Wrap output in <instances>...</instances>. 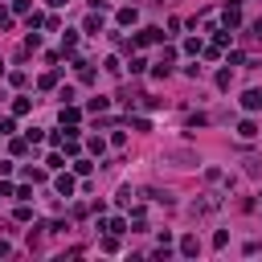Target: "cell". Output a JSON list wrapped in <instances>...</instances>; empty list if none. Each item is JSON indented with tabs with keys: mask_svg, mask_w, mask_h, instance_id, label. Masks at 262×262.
<instances>
[{
	"mask_svg": "<svg viewBox=\"0 0 262 262\" xmlns=\"http://www.w3.org/2000/svg\"><path fill=\"white\" fill-rule=\"evenodd\" d=\"M82 29L90 33V37H98V33H103V17H98V13H90V17L82 21Z\"/></svg>",
	"mask_w": 262,
	"mask_h": 262,
	"instance_id": "cell-7",
	"label": "cell"
},
{
	"mask_svg": "<svg viewBox=\"0 0 262 262\" xmlns=\"http://www.w3.org/2000/svg\"><path fill=\"white\" fill-rule=\"evenodd\" d=\"M201 53H205V57H209V61H217V57H221V45H205V49H201Z\"/></svg>",
	"mask_w": 262,
	"mask_h": 262,
	"instance_id": "cell-29",
	"label": "cell"
},
{
	"mask_svg": "<svg viewBox=\"0 0 262 262\" xmlns=\"http://www.w3.org/2000/svg\"><path fill=\"white\" fill-rule=\"evenodd\" d=\"M98 229H107V234H123L127 221H123V217H111V221H98Z\"/></svg>",
	"mask_w": 262,
	"mask_h": 262,
	"instance_id": "cell-10",
	"label": "cell"
},
{
	"mask_svg": "<svg viewBox=\"0 0 262 262\" xmlns=\"http://www.w3.org/2000/svg\"><path fill=\"white\" fill-rule=\"evenodd\" d=\"M78 119H82V111H78V107H61V111H57V123H61V127H74Z\"/></svg>",
	"mask_w": 262,
	"mask_h": 262,
	"instance_id": "cell-5",
	"label": "cell"
},
{
	"mask_svg": "<svg viewBox=\"0 0 262 262\" xmlns=\"http://www.w3.org/2000/svg\"><path fill=\"white\" fill-rule=\"evenodd\" d=\"M209 123V115H201V111H196V115H188V127H205Z\"/></svg>",
	"mask_w": 262,
	"mask_h": 262,
	"instance_id": "cell-26",
	"label": "cell"
},
{
	"mask_svg": "<svg viewBox=\"0 0 262 262\" xmlns=\"http://www.w3.org/2000/svg\"><path fill=\"white\" fill-rule=\"evenodd\" d=\"M201 49H205V45H201V37H188V41H184V53H192V57L201 53Z\"/></svg>",
	"mask_w": 262,
	"mask_h": 262,
	"instance_id": "cell-18",
	"label": "cell"
},
{
	"mask_svg": "<svg viewBox=\"0 0 262 262\" xmlns=\"http://www.w3.org/2000/svg\"><path fill=\"white\" fill-rule=\"evenodd\" d=\"M90 172H94V164L78 156V160H74V176H90Z\"/></svg>",
	"mask_w": 262,
	"mask_h": 262,
	"instance_id": "cell-15",
	"label": "cell"
},
{
	"mask_svg": "<svg viewBox=\"0 0 262 262\" xmlns=\"http://www.w3.org/2000/svg\"><path fill=\"white\" fill-rule=\"evenodd\" d=\"M107 74H111V78H119V74H123V66H119L115 57H107Z\"/></svg>",
	"mask_w": 262,
	"mask_h": 262,
	"instance_id": "cell-25",
	"label": "cell"
},
{
	"mask_svg": "<svg viewBox=\"0 0 262 262\" xmlns=\"http://www.w3.org/2000/svg\"><path fill=\"white\" fill-rule=\"evenodd\" d=\"M86 107H90V111H94V115H103V111H107V107H111V98H103V94H98V98H90V103H86Z\"/></svg>",
	"mask_w": 262,
	"mask_h": 262,
	"instance_id": "cell-16",
	"label": "cell"
},
{
	"mask_svg": "<svg viewBox=\"0 0 262 262\" xmlns=\"http://www.w3.org/2000/svg\"><path fill=\"white\" fill-rule=\"evenodd\" d=\"M61 5H70V0H49V9H61Z\"/></svg>",
	"mask_w": 262,
	"mask_h": 262,
	"instance_id": "cell-34",
	"label": "cell"
},
{
	"mask_svg": "<svg viewBox=\"0 0 262 262\" xmlns=\"http://www.w3.org/2000/svg\"><path fill=\"white\" fill-rule=\"evenodd\" d=\"M258 196H262V192H258Z\"/></svg>",
	"mask_w": 262,
	"mask_h": 262,
	"instance_id": "cell-36",
	"label": "cell"
},
{
	"mask_svg": "<svg viewBox=\"0 0 262 262\" xmlns=\"http://www.w3.org/2000/svg\"><path fill=\"white\" fill-rule=\"evenodd\" d=\"M13 131H17V123H13V119H0V136H13Z\"/></svg>",
	"mask_w": 262,
	"mask_h": 262,
	"instance_id": "cell-31",
	"label": "cell"
},
{
	"mask_svg": "<svg viewBox=\"0 0 262 262\" xmlns=\"http://www.w3.org/2000/svg\"><path fill=\"white\" fill-rule=\"evenodd\" d=\"M180 254H184V258H196V254H201V242H196V234H184V238H180Z\"/></svg>",
	"mask_w": 262,
	"mask_h": 262,
	"instance_id": "cell-4",
	"label": "cell"
},
{
	"mask_svg": "<svg viewBox=\"0 0 262 262\" xmlns=\"http://www.w3.org/2000/svg\"><path fill=\"white\" fill-rule=\"evenodd\" d=\"M29 111H33L29 98H17V103H13V115H29Z\"/></svg>",
	"mask_w": 262,
	"mask_h": 262,
	"instance_id": "cell-20",
	"label": "cell"
},
{
	"mask_svg": "<svg viewBox=\"0 0 262 262\" xmlns=\"http://www.w3.org/2000/svg\"><path fill=\"white\" fill-rule=\"evenodd\" d=\"M78 49V33H61V53H74Z\"/></svg>",
	"mask_w": 262,
	"mask_h": 262,
	"instance_id": "cell-12",
	"label": "cell"
},
{
	"mask_svg": "<svg viewBox=\"0 0 262 262\" xmlns=\"http://www.w3.org/2000/svg\"><path fill=\"white\" fill-rule=\"evenodd\" d=\"M13 13L17 17H29V0H13Z\"/></svg>",
	"mask_w": 262,
	"mask_h": 262,
	"instance_id": "cell-28",
	"label": "cell"
},
{
	"mask_svg": "<svg viewBox=\"0 0 262 262\" xmlns=\"http://www.w3.org/2000/svg\"><path fill=\"white\" fill-rule=\"evenodd\" d=\"M29 217H33V209H29L25 201H21V205H17V221H29Z\"/></svg>",
	"mask_w": 262,
	"mask_h": 262,
	"instance_id": "cell-30",
	"label": "cell"
},
{
	"mask_svg": "<svg viewBox=\"0 0 262 262\" xmlns=\"http://www.w3.org/2000/svg\"><path fill=\"white\" fill-rule=\"evenodd\" d=\"M229 41H234V33H229V29H213V45H221V49H225Z\"/></svg>",
	"mask_w": 262,
	"mask_h": 262,
	"instance_id": "cell-13",
	"label": "cell"
},
{
	"mask_svg": "<svg viewBox=\"0 0 262 262\" xmlns=\"http://www.w3.org/2000/svg\"><path fill=\"white\" fill-rule=\"evenodd\" d=\"M86 148H90L94 156H103V152H107V140H103V136H90V140H86Z\"/></svg>",
	"mask_w": 262,
	"mask_h": 262,
	"instance_id": "cell-14",
	"label": "cell"
},
{
	"mask_svg": "<svg viewBox=\"0 0 262 262\" xmlns=\"http://www.w3.org/2000/svg\"><path fill=\"white\" fill-rule=\"evenodd\" d=\"M53 188H57V196H66V201H70V196H74V188H78V180H74L70 172H61V176L53 180Z\"/></svg>",
	"mask_w": 262,
	"mask_h": 262,
	"instance_id": "cell-3",
	"label": "cell"
},
{
	"mask_svg": "<svg viewBox=\"0 0 262 262\" xmlns=\"http://www.w3.org/2000/svg\"><path fill=\"white\" fill-rule=\"evenodd\" d=\"M242 107H246V111H258V107H262V90H246V94H242Z\"/></svg>",
	"mask_w": 262,
	"mask_h": 262,
	"instance_id": "cell-8",
	"label": "cell"
},
{
	"mask_svg": "<svg viewBox=\"0 0 262 262\" xmlns=\"http://www.w3.org/2000/svg\"><path fill=\"white\" fill-rule=\"evenodd\" d=\"M238 136H242V140H254V136H258V123H254V119H242V123H238Z\"/></svg>",
	"mask_w": 262,
	"mask_h": 262,
	"instance_id": "cell-11",
	"label": "cell"
},
{
	"mask_svg": "<svg viewBox=\"0 0 262 262\" xmlns=\"http://www.w3.org/2000/svg\"><path fill=\"white\" fill-rule=\"evenodd\" d=\"M254 37H262V17H258V21H254Z\"/></svg>",
	"mask_w": 262,
	"mask_h": 262,
	"instance_id": "cell-33",
	"label": "cell"
},
{
	"mask_svg": "<svg viewBox=\"0 0 262 262\" xmlns=\"http://www.w3.org/2000/svg\"><path fill=\"white\" fill-rule=\"evenodd\" d=\"M37 86H41V90H53V86H57V74H41Z\"/></svg>",
	"mask_w": 262,
	"mask_h": 262,
	"instance_id": "cell-21",
	"label": "cell"
},
{
	"mask_svg": "<svg viewBox=\"0 0 262 262\" xmlns=\"http://www.w3.org/2000/svg\"><path fill=\"white\" fill-rule=\"evenodd\" d=\"M25 49L33 53V49H41V37H37V33H29V37H25Z\"/></svg>",
	"mask_w": 262,
	"mask_h": 262,
	"instance_id": "cell-23",
	"label": "cell"
},
{
	"mask_svg": "<svg viewBox=\"0 0 262 262\" xmlns=\"http://www.w3.org/2000/svg\"><path fill=\"white\" fill-rule=\"evenodd\" d=\"M9 25H13V9L0 5V29H9Z\"/></svg>",
	"mask_w": 262,
	"mask_h": 262,
	"instance_id": "cell-24",
	"label": "cell"
},
{
	"mask_svg": "<svg viewBox=\"0 0 262 262\" xmlns=\"http://www.w3.org/2000/svg\"><path fill=\"white\" fill-rule=\"evenodd\" d=\"M25 180H33V184H41V180H45V168H25Z\"/></svg>",
	"mask_w": 262,
	"mask_h": 262,
	"instance_id": "cell-19",
	"label": "cell"
},
{
	"mask_svg": "<svg viewBox=\"0 0 262 262\" xmlns=\"http://www.w3.org/2000/svg\"><path fill=\"white\" fill-rule=\"evenodd\" d=\"M156 41H164V29L148 25L144 33H136V41H131V49H144V45H156Z\"/></svg>",
	"mask_w": 262,
	"mask_h": 262,
	"instance_id": "cell-2",
	"label": "cell"
},
{
	"mask_svg": "<svg viewBox=\"0 0 262 262\" xmlns=\"http://www.w3.org/2000/svg\"><path fill=\"white\" fill-rule=\"evenodd\" d=\"M9 254H13V246H9L5 238H0V258H9Z\"/></svg>",
	"mask_w": 262,
	"mask_h": 262,
	"instance_id": "cell-32",
	"label": "cell"
},
{
	"mask_svg": "<svg viewBox=\"0 0 262 262\" xmlns=\"http://www.w3.org/2000/svg\"><path fill=\"white\" fill-rule=\"evenodd\" d=\"M115 21H119L123 29H127V25H136V21H140V13H136V5H127V9H119V13H115Z\"/></svg>",
	"mask_w": 262,
	"mask_h": 262,
	"instance_id": "cell-6",
	"label": "cell"
},
{
	"mask_svg": "<svg viewBox=\"0 0 262 262\" xmlns=\"http://www.w3.org/2000/svg\"><path fill=\"white\" fill-rule=\"evenodd\" d=\"M168 74H172V66H164V61H156V70H152V78H160V82H164Z\"/></svg>",
	"mask_w": 262,
	"mask_h": 262,
	"instance_id": "cell-22",
	"label": "cell"
},
{
	"mask_svg": "<svg viewBox=\"0 0 262 262\" xmlns=\"http://www.w3.org/2000/svg\"><path fill=\"white\" fill-rule=\"evenodd\" d=\"M74 70H78L82 82H94V70H90V61H86V57H74Z\"/></svg>",
	"mask_w": 262,
	"mask_h": 262,
	"instance_id": "cell-9",
	"label": "cell"
},
{
	"mask_svg": "<svg viewBox=\"0 0 262 262\" xmlns=\"http://www.w3.org/2000/svg\"><path fill=\"white\" fill-rule=\"evenodd\" d=\"M229 82H234V70L225 66V70H217V86H221V90H229Z\"/></svg>",
	"mask_w": 262,
	"mask_h": 262,
	"instance_id": "cell-17",
	"label": "cell"
},
{
	"mask_svg": "<svg viewBox=\"0 0 262 262\" xmlns=\"http://www.w3.org/2000/svg\"><path fill=\"white\" fill-rule=\"evenodd\" d=\"M0 74H5V66H0Z\"/></svg>",
	"mask_w": 262,
	"mask_h": 262,
	"instance_id": "cell-35",
	"label": "cell"
},
{
	"mask_svg": "<svg viewBox=\"0 0 262 262\" xmlns=\"http://www.w3.org/2000/svg\"><path fill=\"white\" fill-rule=\"evenodd\" d=\"M221 21H225V29H238V25H242V0H225Z\"/></svg>",
	"mask_w": 262,
	"mask_h": 262,
	"instance_id": "cell-1",
	"label": "cell"
},
{
	"mask_svg": "<svg viewBox=\"0 0 262 262\" xmlns=\"http://www.w3.org/2000/svg\"><path fill=\"white\" fill-rule=\"evenodd\" d=\"M115 205H131V188H127V184L119 188V196H115Z\"/></svg>",
	"mask_w": 262,
	"mask_h": 262,
	"instance_id": "cell-27",
	"label": "cell"
}]
</instances>
